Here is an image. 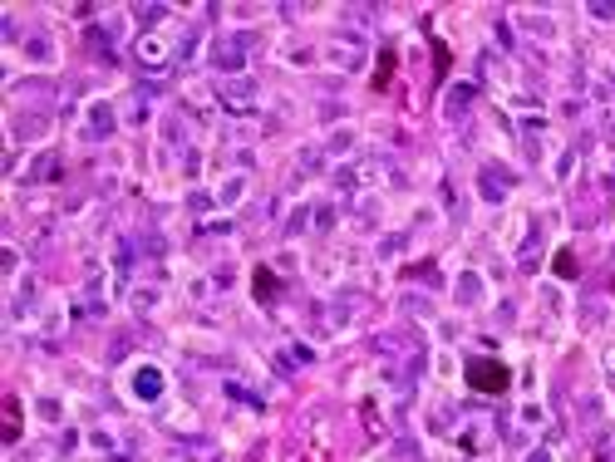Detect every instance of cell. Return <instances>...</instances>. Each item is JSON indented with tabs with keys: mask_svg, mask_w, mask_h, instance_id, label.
Here are the masks:
<instances>
[{
	"mask_svg": "<svg viewBox=\"0 0 615 462\" xmlns=\"http://www.w3.org/2000/svg\"><path fill=\"white\" fill-rule=\"evenodd\" d=\"M468 384L483 389V394H502V389L512 384V374H507V364H497V359H473V364H468Z\"/></svg>",
	"mask_w": 615,
	"mask_h": 462,
	"instance_id": "cell-1",
	"label": "cell"
}]
</instances>
